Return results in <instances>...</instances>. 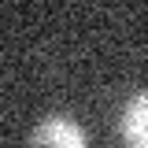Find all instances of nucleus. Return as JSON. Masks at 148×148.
I'll return each mask as SVG.
<instances>
[{
	"instance_id": "f257e3e1",
	"label": "nucleus",
	"mask_w": 148,
	"mask_h": 148,
	"mask_svg": "<svg viewBox=\"0 0 148 148\" xmlns=\"http://www.w3.org/2000/svg\"><path fill=\"white\" fill-rule=\"evenodd\" d=\"M30 145L34 148H89V141H85V130L78 126L74 119H67V115H48V119H41L34 126Z\"/></svg>"
},
{
	"instance_id": "f03ea898",
	"label": "nucleus",
	"mask_w": 148,
	"mask_h": 148,
	"mask_svg": "<svg viewBox=\"0 0 148 148\" xmlns=\"http://www.w3.org/2000/svg\"><path fill=\"white\" fill-rule=\"evenodd\" d=\"M122 141L130 148H148V89L122 108Z\"/></svg>"
}]
</instances>
